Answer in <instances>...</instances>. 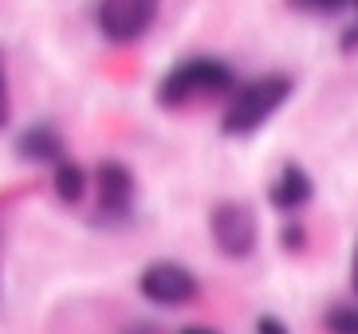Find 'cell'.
<instances>
[{
    "label": "cell",
    "instance_id": "obj_7",
    "mask_svg": "<svg viewBox=\"0 0 358 334\" xmlns=\"http://www.w3.org/2000/svg\"><path fill=\"white\" fill-rule=\"evenodd\" d=\"M311 177H307L299 166H284L280 169V177L272 181V189H268V201H272L275 209H284V212H295V209H303L307 201H311Z\"/></svg>",
    "mask_w": 358,
    "mask_h": 334
},
{
    "label": "cell",
    "instance_id": "obj_5",
    "mask_svg": "<svg viewBox=\"0 0 358 334\" xmlns=\"http://www.w3.org/2000/svg\"><path fill=\"white\" fill-rule=\"evenodd\" d=\"M154 16H158V0H99V28L115 43L146 36Z\"/></svg>",
    "mask_w": 358,
    "mask_h": 334
},
{
    "label": "cell",
    "instance_id": "obj_15",
    "mask_svg": "<svg viewBox=\"0 0 358 334\" xmlns=\"http://www.w3.org/2000/svg\"><path fill=\"white\" fill-rule=\"evenodd\" d=\"M127 334H158V326H150V323H134Z\"/></svg>",
    "mask_w": 358,
    "mask_h": 334
},
{
    "label": "cell",
    "instance_id": "obj_16",
    "mask_svg": "<svg viewBox=\"0 0 358 334\" xmlns=\"http://www.w3.org/2000/svg\"><path fill=\"white\" fill-rule=\"evenodd\" d=\"M181 334H217V331H213V326H185Z\"/></svg>",
    "mask_w": 358,
    "mask_h": 334
},
{
    "label": "cell",
    "instance_id": "obj_13",
    "mask_svg": "<svg viewBox=\"0 0 358 334\" xmlns=\"http://www.w3.org/2000/svg\"><path fill=\"white\" fill-rule=\"evenodd\" d=\"M295 4H303V8H315V12H335V8H343L347 0H295Z\"/></svg>",
    "mask_w": 358,
    "mask_h": 334
},
{
    "label": "cell",
    "instance_id": "obj_12",
    "mask_svg": "<svg viewBox=\"0 0 358 334\" xmlns=\"http://www.w3.org/2000/svg\"><path fill=\"white\" fill-rule=\"evenodd\" d=\"M280 240H284V248H287V252H299V248H303V228H299V224H287Z\"/></svg>",
    "mask_w": 358,
    "mask_h": 334
},
{
    "label": "cell",
    "instance_id": "obj_14",
    "mask_svg": "<svg viewBox=\"0 0 358 334\" xmlns=\"http://www.w3.org/2000/svg\"><path fill=\"white\" fill-rule=\"evenodd\" d=\"M350 287L358 295V244H355V260H350Z\"/></svg>",
    "mask_w": 358,
    "mask_h": 334
},
{
    "label": "cell",
    "instance_id": "obj_18",
    "mask_svg": "<svg viewBox=\"0 0 358 334\" xmlns=\"http://www.w3.org/2000/svg\"><path fill=\"white\" fill-rule=\"evenodd\" d=\"M0 122H4V103H0Z\"/></svg>",
    "mask_w": 358,
    "mask_h": 334
},
{
    "label": "cell",
    "instance_id": "obj_2",
    "mask_svg": "<svg viewBox=\"0 0 358 334\" xmlns=\"http://www.w3.org/2000/svg\"><path fill=\"white\" fill-rule=\"evenodd\" d=\"M224 91H232L229 63L213 59V55H193V59H181L173 71L162 75L158 103L181 106V103H189V99H209V94H224Z\"/></svg>",
    "mask_w": 358,
    "mask_h": 334
},
{
    "label": "cell",
    "instance_id": "obj_3",
    "mask_svg": "<svg viewBox=\"0 0 358 334\" xmlns=\"http://www.w3.org/2000/svg\"><path fill=\"white\" fill-rule=\"evenodd\" d=\"M209 232H213L217 252L229 256V260H244L256 248V217L241 201H221L209 217Z\"/></svg>",
    "mask_w": 358,
    "mask_h": 334
},
{
    "label": "cell",
    "instance_id": "obj_11",
    "mask_svg": "<svg viewBox=\"0 0 358 334\" xmlns=\"http://www.w3.org/2000/svg\"><path fill=\"white\" fill-rule=\"evenodd\" d=\"M256 334H287V326L275 319V314H260L256 319Z\"/></svg>",
    "mask_w": 358,
    "mask_h": 334
},
{
    "label": "cell",
    "instance_id": "obj_1",
    "mask_svg": "<svg viewBox=\"0 0 358 334\" xmlns=\"http://www.w3.org/2000/svg\"><path fill=\"white\" fill-rule=\"evenodd\" d=\"M287 94H292V79L287 75H260V79H248V83L232 87L229 106L221 115V130L232 138L252 134L284 106Z\"/></svg>",
    "mask_w": 358,
    "mask_h": 334
},
{
    "label": "cell",
    "instance_id": "obj_8",
    "mask_svg": "<svg viewBox=\"0 0 358 334\" xmlns=\"http://www.w3.org/2000/svg\"><path fill=\"white\" fill-rule=\"evenodd\" d=\"M16 154H20L24 161H59V157H64V138H59L55 126L36 122L16 138Z\"/></svg>",
    "mask_w": 358,
    "mask_h": 334
},
{
    "label": "cell",
    "instance_id": "obj_17",
    "mask_svg": "<svg viewBox=\"0 0 358 334\" xmlns=\"http://www.w3.org/2000/svg\"><path fill=\"white\" fill-rule=\"evenodd\" d=\"M0 103H4V67H0Z\"/></svg>",
    "mask_w": 358,
    "mask_h": 334
},
{
    "label": "cell",
    "instance_id": "obj_6",
    "mask_svg": "<svg viewBox=\"0 0 358 334\" xmlns=\"http://www.w3.org/2000/svg\"><path fill=\"white\" fill-rule=\"evenodd\" d=\"M95 185H99V220L103 224L127 220L130 209H134V173L122 161H103L95 169Z\"/></svg>",
    "mask_w": 358,
    "mask_h": 334
},
{
    "label": "cell",
    "instance_id": "obj_9",
    "mask_svg": "<svg viewBox=\"0 0 358 334\" xmlns=\"http://www.w3.org/2000/svg\"><path fill=\"white\" fill-rule=\"evenodd\" d=\"M52 185H55V197L64 205H79L87 193V169L71 157H59L55 161V173H52Z\"/></svg>",
    "mask_w": 358,
    "mask_h": 334
},
{
    "label": "cell",
    "instance_id": "obj_10",
    "mask_svg": "<svg viewBox=\"0 0 358 334\" xmlns=\"http://www.w3.org/2000/svg\"><path fill=\"white\" fill-rule=\"evenodd\" d=\"M327 334H358V303H335L323 314Z\"/></svg>",
    "mask_w": 358,
    "mask_h": 334
},
{
    "label": "cell",
    "instance_id": "obj_19",
    "mask_svg": "<svg viewBox=\"0 0 358 334\" xmlns=\"http://www.w3.org/2000/svg\"><path fill=\"white\" fill-rule=\"evenodd\" d=\"M347 4H355V12H358V0H347Z\"/></svg>",
    "mask_w": 358,
    "mask_h": 334
},
{
    "label": "cell",
    "instance_id": "obj_4",
    "mask_svg": "<svg viewBox=\"0 0 358 334\" xmlns=\"http://www.w3.org/2000/svg\"><path fill=\"white\" fill-rule=\"evenodd\" d=\"M138 291L158 307H185L197 299V275L178 260H154L138 279Z\"/></svg>",
    "mask_w": 358,
    "mask_h": 334
}]
</instances>
